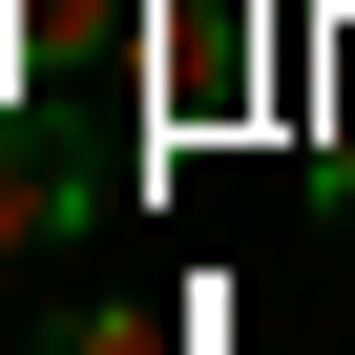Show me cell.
<instances>
[{
	"label": "cell",
	"instance_id": "1",
	"mask_svg": "<svg viewBox=\"0 0 355 355\" xmlns=\"http://www.w3.org/2000/svg\"><path fill=\"white\" fill-rule=\"evenodd\" d=\"M251 21H293V0H251Z\"/></svg>",
	"mask_w": 355,
	"mask_h": 355
}]
</instances>
